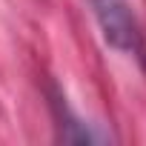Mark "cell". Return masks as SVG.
Wrapping results in <instances>:
<instances>
[{"label": "cell", "mask_w": 146, "mask_h": 146, "mask_svg": "<svg viewBox=\"0 0 146 146\" xmlns=\"http://www.w3.org/2000/svg\"><path fill=\"white\" fill-rule=\"evenodd\" d=\"M92 6H95L98 23H100L103 37L109 40V46L137 57L146 66V43H143L140 26H137L129 3L126 0H92Z\"/></svg>", "instance_id": "1"}]
</instances>
